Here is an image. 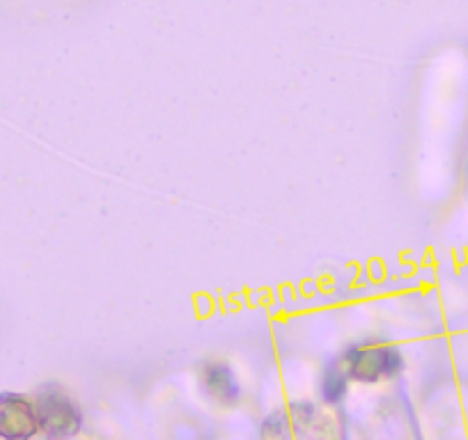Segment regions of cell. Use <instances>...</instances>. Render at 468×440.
I'll return each mask as SVG.
<instances>
[{
	"label": "cell",
	"mask_w": 468,
	"mask_h": 440,
	"mask_svg": "<svg viewBox=\"0 0 468 440\" xmlns=\"http://www.w3.org/2000/svg\"><path fill=\"white\" fill-rule=\"evenodd\" d=\"M260 440H342V429L324 403L292 402L264 417Z\"/></svg>",
	"instance_id": "cell-1"
},
{
	"label": "cell",
	"mask_w": 468,
	"mask_h": 440,
	"mask_svg": "<svg viewBox=\"0 0 468 440\" xmlns=\"http://www.w3.org/2000/svg\"><path fill=\"white\" fill-rule=\"evenodd\" d=\"M351 383L377 385L404 372V356L395 344L384 340H363L335 356Z\"/></svg>",
	"instance_id": "cell-2"
},
{
	"label": "cell",
	"mask_w": 468,
	"mask_h": 440,
	"mask_svg": "<svg viewBox=\"0 0 468 440\" xmlns=\"http://www.w3.org/2000/svg\"><path fill=\"white\" fill-rule=\"evenodd\" d=\"M39 434L47 440H71L83 429L79 402L56 381L42 383L33 394Z\"/></svg>",
	"instance_id": "cell-3"
},
{
	"label": "cell",
	"mask_w": 468,
	"mask_h": 440,
	"mask_svg": "<svg viewBox=\"0 0 468 440\" xmlns=\"http://www.w3.org/2000/svg\"><path fill=\"white\" fill-rule=\"evenodd\" d=\"M197 390L202 397L216 408H234L241 402V383L239 376L229 362L209 358L202 361L196 370Z\"/></svg>",
	"instance_id": "cell-4"
},
{
	"label": "cell",
	"mask_w": 468,
	"mask_h": 440,
	"mask_svg": "<svg viewBox=\"0 0 468 440\" xmlns=\"http://www.w3.org/2000/svg\"><path fill=\"white\" fill-rule=\"evenodd\" d=\"M39 434L33 397L0 393V440H33Z\"/></svg>",
	"instance_id": "cell-5"
},
{
	"label": "cell",
	"mask_w": 468,
	"mask_h": 440,
	"mask_svg": "<svg viewBox=\"0 0 468 440\" xmlns=\"http://www.w3.org/2000/svg\"><path fill=\"white\" fill-rule=\"evenodd\" d=\"M349 376L345 374L342 365L337 362V358L328 361L324 365L322 376H319V399H322L324 406L335 408L345 402L346 393H349Z\"/></svg>",
	"instance_id": "cell-6"
}]
</instances>
